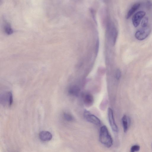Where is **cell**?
Here are the masks:
<instances>
[{"label": "cell", "instance_id": "cell-3", "mask_svg": "<svg viewBox=\"0 0 152 152\" xmlns=\"http://www.w3.org/2000/svg\"><path fill=\"white\" fill-rule=\"evenodd\" d=\"M83 116L86 120L90 123L98 125L101 124L100 120L99 118L87 110L84 111Z\"/></svg>", "mask_w": 152, "mask_h": 152}, {"label": "cell", "instance_id": "cell-9", "mask_svg": "<svg viewBox=\"0 0 152 152\" xmlns=\"http://www.w3.org/2000/svg\"><path fill=\"white\" fill-rule=\"evenodd\" d=\"M39 137L40 140L44 141H48L51 140L52 138V135L50 132L44 131L40 132Z\"/></svg>", "mask_w": 152, "mask_h": 152}, {"label": "cell", "instance_id": "cell-17", "mask_svg": "<svg viewBox=\"0 0 152 152\" xmlns=\"http://www.w3.org/2000/svg\"><path fill=\"white\" fill-rule=\"evenodd\" d=\"M121 73L120 70L119 69H117L116 73V77L117 80L120 79L121 77Z\"/></svg>", "mask_w": 152, "mask_h": 152}, {"label": "cell", "instance_id": "cell-12", "mask_svg": "<svg viewBox=\"0 0 152 152\" xmlns=\"http://www.w3.org/2000/svg\"><path fill=\"white\" fill-rule=\"evenodd\" d=\"M80 91V89L79 87L77 86H73L69 88L68 93L71 96L77 97L79 96Z\"/></svg>", "mask_w": 152, "mask_h": 152}, {"label": "cell", "instance_id": "cell-19", "mask_svg": "<svg viewBox=\"0 0 152 152\" xmlns=\"http://www.w3.org/2000/svg\"><path fill=\"white\" fill-rule=\"evenodd\" d=\"M147 7H148L150 8V7H151L152 5V4L150 1H148L147 2Z\"/></svg>", "mask_w": 152, "mask_h": 152}, {"label": "cell", "instance_id": "cell-5", "mask_svg": "<svg viewBox=\"0 0 152 152\" xmlns=\"http://www.w3.org/2000/svg\"><path fill=\"white\" fill-rule=\"evenodd\" d=\"M108 115L109 122L112 129L114 132H117L118 128L115 121L113 111L110 108H109L108 109Z\"/></svg>", "mask_w": 152, "mask_h": 152}, {"label": "cell", "instance_id": "cell-2", "mask_svg": "<svg viewBox=\"0 0 152 152\" xmlns=\"http://www.w3.org/2000/svg\"><path fill=\"white\" fill-rule=\"evenodd\" d=\"M151 32V28L148 26L142 28L138 30L135 33V38L139 40H144L149 36Z\"/></svg>", "mask_w": 152, "mask_h": 152}, {"label": "cell", "instance_id": "cell-15", "mask_svg": "<svg viewBox=\"0 0 152 152\" xmlns=\"http://www.w3.org/2000/svg\"><path fill=\"white\" fill-rule=\"evenodd\" d=\"M148 17H146L142 20L141 23L142 28H146L148 27Z\"/></svg>", "mask_w": 152, "mask_h": 152}, {"label": "cell", "instance_id": "cell-11", "mask_svg": "<svg viewBox=\"0 0 152 152\" xmlns=\"http://www.w3.org/2000/svg\"><path fill=\"white\" fill-rule=\"evenodd\" d=\"M141 6L140 3H137L134 4L128 11L126 16V19H128Z\"/></svg>", "mask_w": 152, "mask_h": 152}, {"label": "cell", "instance_id": "cell-6", "mask_svg": "<svg viewBox=\"0 0 152 152\" xmlns=\"http://www.w3.org/2000/svg\"><path fill=\"white\" fill-rule=\"evenodd\" d=\"M145 15L146 13L145 12L140 11L133 15L132 18V22L133 26L135 28L139 26L141 20Z\"/></svg>", "mask_w": 152, "mask_h": 152}, {"label": "cell", "instance_id": "cell-10", "mask_svg": "<svg viewBox=\"0 0 152 152\" xmlns=\"http://www.w3.org/2000/svg\"><path fill=\"white\" fill-rule=\"evenodd\" d=\"M122 122L124 132H126L128 130L131 122L130 119L129 117L124 115L122 118Z\"/></svg>", "mask_w": 152, "mask_h": 152}, {"label": "cell", "instance_id": "cell-8", "mask_svg": "<svg viewBox=\"0 0 152 152\" xmlns=\"http://www.w3.org/2000/svg\"><path fill=\"white\" fill-rule=\"evenodd\" d=\"M83 102L84 105L86 107H91L94 103V97L90 94H86L84 96Z\"/></svg>", "mask_w": 152, "mask_h": 152}, {"label": "cell", "instance_id": "cell-14", "mask_svg": "<svg viewBox=\"0 0 152 152\" xmlns=\"http://www.w3.org/2000/svg\"><path fill=\"white\" fill-rule=\"evenodd\" d=\"M63 117L68 122L73 121L74 120V117L69 113H64L63 114Z\"/></svg>", "mask_w": 152, "mask_h": 152}, {"label": "cell", "instance_id": "cell-18", "mask_svg": "<svg viewBox=\"0 0 152 152\" xmlns=\"http://www.w3.org/2000/svg\"><path fill=\"white\" fill-rule=\"evenodd\" d=\"M99 47V40H98L96 44V54H97L98 52Z\"/></svg>", "mask_w": 152, "mask_h": 152}, {"label": "cell", "instance_id": "cell-1", "mask_svg": "<svg viewBox=\"0 0 152 152\" xmlns=\"http://www.w3.org/2000/svg\"><path fill=\"white\" fill-rule=\"evenodd\" d=\"M99 141L102 144L107 148H110L113 145L112 138L106 126H103L100 128Z\"/></svg>", "mask_w": 152, "mask_h": 152}, {"label": "cell", "instance_id": "cell-20", "mask_svg": "<svg viewBox=\"0 0 152 152\" xmlns=\"http://www.w3.org/2000/svg\"><path fill=\"white\" fill-rule=\"evenodd\" d=\"M151 146H152V145H151Z\"/></svg>", "mask_w": 152, "mask_h": 152}, {"label": "cell", "instance_id": "cell-7", "mask_svg": "<svg viewBox=\"0 0 152 152\" xmlns=\"http://www.w3.org/2000/svg\"><path fill=\"white\" fill-rule=\"evenodd\" d=\"M108 31L111 37L112 43L115 44L118 32L113 24L111 23L108 25Z\"/></svg>", "mask_w": 152, "mask_h": 152}, {"label": "cell", "instance_id": "cell-13", "mask_svg": "<svg viewBox=\"0 0 152 152\" xmlns=\"http://www.w3.org/2000/svg\"><path fill=\"white\" fill-rule=\"evenodd\" d=\"M4 30L5 32L7 35H11L13 32L10 24L8 22H5L4 26Z\"/></svg>", "mask_w": 152, "mask_h": 152}, {"label": "cell", "instance_id": "cell-4", "mask_svg": "<svg viewBox=\"0 0 152 152\" xmlns=\"http://www.w3.org/2000/svg\"><path fill=\"white\" fill-rule=\"evenodd\" d=\"M1 102L3 105L11 106L13 102V96L12 93L8 91L3 94L1 97Z\"/></svg>", "mask_w": 152, "mask_h": 152}, {"label": "cell", "instance_id": "cell-16", "mask_svg": "<svg viewBox=\"0 0 152 152\" xmlns=\"http://www.w3.org/2000/svg\"><path fill=\"white\" fill-rule=\"evenodd\" d=\"M140 147L138 145L133 146L131 148L130 151L131 152L138 151L140 150Z\"/></svg>", "mask_w": 152, "mask_h": 152}]
</instances>
